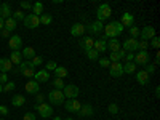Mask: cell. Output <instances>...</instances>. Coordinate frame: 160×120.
Listing matches in <instances>:
<instances>
[{"mask_svg":"<svg viewBox=\"0 0 160 120\" xmlns=\"http://www.w3.org/2000/svg\"><path fill=\"white\" fill-rule=\"evenodd\" d=\"M123 26L120 24V21H112L109 22L108 26H104V34H106V38H115L118 37L120 34L123 32Z\"/></svg>","mask_w":160,"mask_h":120,"instance_id":"cell-1","label":"cell"},{"mask_svg":"<svg viewBox=\"0 0 160 120\" xmlns=\"http://www.w3.org/2000/svg\"><path fill=\"white\" fill-rule=\"evenodd\" d=\"M111 13H112V10H111L109 3H101L98 7V11H96V18H98V21L102 22V21L111 18Z\"/></svg>","mask_w":160,"mask_h":120,"instance_id":"cell-2","label":"cell"},{"mask_svg":"<svg viewBox=\"0 0 160 120\" xmlns=\"http://www.w3.org/2000/svg\"><path fill=\"white\" fill-rule=\"evenodd\" d=\"M48 99L51 104H55V106H61L64 104V95H62V91L61 90H51L50 91V95H48Z\"/></svg>","mask_w":160,"mask_h":120,"instance_id":"cell-3","label":"cell"},{"mask_svg":"<svg viewBox=\"0 0 160 120\" xmlns=\"http://www.w3.org/2000/svg\"><path fill=\"white\" fill-rule=\"evenodd\" d=\"M35 111L38 112L40 117H43V118H48L50 115H53V108L48 104V102H40L35 106Z\"/></svg>","mask_w":160,"mask_h":120,"instance_id":"cell-4","label":"cell"},{"mask_svg":"<svg viewBox=\"0 0 160 120\" xmlns=\"http://www.w3.org/2000/svg\"><path fill=\"white\" fill-rule=\"evenodd\" d=\"M133 62L138 64V66H146V64H149L151 62V56H149V53L148 51H138L135 58H133Z\"/></svg>","mask_w":160,"mask_h":120,"instance_id":"cell-5","label":"cell"},{"mask_svg":"<svg viewBox=\"0 0 160 120\" xmlns=\"http://www.w3.org/2000/svg\"><path fill=\"white\" fill-rule=\"evenodd\" d=\"M78 93H80V90L75 85H66L62 88V95H64V98H68V99H77Z\"/></svg>","mask_w":160,"mask_h":120,"instance_id":"cell-6","label":"cell"},{"mask_svg":"<svg viewBox=\"0 0 160 120\" xmlns=\"http://www.w3.org/2000/svg\"><path fill=\"white\" fill-rule=\"evenodd\" d=\"M24 26L28 29H35V28H38L40 26V19H38V16H35V15H28V16H24Z\"/></svg>","mask_w":160,"mask_h":120,"instance_id":"cell-7","label":"cell"},{"mask_svg":"<svg viewBox=\"0 0 160 120\" xmlns=\"http://www.w3.org/2000/svg\"><path fill=\"white\" fill-rule=\"evenodd\" d=\"M102 29H104V26H102V22H101V21H98V19L85 26V31H88L90 34H99Z\"/></svg>","mask_w":160,"mask_h":120,"instance_id":"cell-8","label":"cell"},{"mask_svg":"<svg viewBox=\"0 0 160 120\" xmlns=\"http://www.w3.org/2000/svg\"><path fill=\"white\" fill-rule=\"evenodd\" d=\"M64 108L68 112H78V109L82 108V102H78L77 99H68L64 101Z\"/></svg>","mask_w":160,"mask_h":120,"instance_id":"cell-9","label":"cell"},{"mask_svg":"<svg viewBox=\"0 0 160 120\" xmlns=\"http://www.w3.org/2000/svg\"><path fill=\"white\" fill-rule=\"evenodd\" d=\"M8 47H10L13 51H19V50L22 48V40H21V37H19V35H13V37H10V40H8Z\"/></svg>","mask_w":160,"mask_h":120,"instance_id":"cell-10","label":"cell"},{"mask_svg":"<svg viewBox=\"0 0 160 120\" xmlns=\"http://www.w3.org/2000/svg\"><path fill=\"white\" fill-rule=\"evenodd\" d=\"M109 72H111L112 77H122L123 75V64H120V62H111Z\"/></svg>","mask_w":160,"mask_h":120,"instance_id":"cell-11","label":"cell"},{"mask_svg":"<svg viewBox=\"0 0 160 120\" xmlns=\"http://www.w3.org/2000/svg\"><path fill=\"white\" fill-rule=\"evenodd\" d=\"M122 47H123V51H125V53H133V51L138 50V40H135V38H127Z\"/></svg>","mask_w":160,"mask_h":120,"instance_id":"cell-12","label":"cell"},{"mask_svg":"<svg viewBox=\"0 0 160 120\" xmlns=\"http://www.w3.org/2000/svg\"><path fill=\"white\" fill-rule=\"evenodd\" d=\"M83 34H85V24H82V22H75L71 28V35H74V37H82Z\"/></svg>","mask_w":160,"mask_h":120,"instance_id":"cell-13","label":"cell"},{"mask_svg":"<svg viewBox=\"0 0 160 120\" xmlns=\"http://www.w3.org/2000/svg\"><path fill=\"white\" fill-rule=\"evenodd\" d=\"M120 24L123 26H127V28H131V26H135V16L131 15V13H128V11H125L123 15H122V21H120Z\"/></svg>","mask_w":160,"mask_h":120,"instance_id":"cell-14","label":"cell"},{"mask_svg":"<svg viewBox=\"0 0 160 120\" xmlns=\"http://www.w3.org/2000/svg\"><path fill=\"white\" fill-rule=\"evenodd\" d=\"M141 38L142 40H146V42H148L149 38H152V37H155V29L152 28V26H146V28L141 31Z\"/></svg>","mask_w":160,"mask_h":120,"instance_id":"cell-15","label":"cell"},{"mask_svg":"<svg viewBox=\"0 0 160 120\" xmlns=\"http://www.w3.org/2000/svg\"><path fill=\"white\" fill-rule=\"evenodd\" d=\"M26 91H28L29 95H37V93L40 91V87H38V83L35 82L34 78H32V80H29V82L26 83Z\"/></svg>","mask_w":160,"mask_h":120,"instance_id":"cell-16","label":"cell"},{"mask_svg":"<svg viewBox=\"0 0 160 120\" xmlns=\"http://www.w3.org/2000/svg\"><path fill=\"white\" fill-rule=\"evenodd\" d=\"M48 78H50V72H47L45 69H43V71H38V72H35V75H34V80H35L37 83L48 82Z\"/></svg>","mask_w":160,"mask_h":120,"instance_id":"cell-17","label":"cell"},{"mask_svg":"<svg viewBox=\"0 0 160 120\" xmlns=\"http://www.w3.org/2000/svg\"><path fill=\"white\" fill-rule=\"evenodd\" d=\"M93 45H95V38H93V37H87V38L80 40V47L85 50V53L90 51V50H93Z\"/></svg>","mask_w":160,"mask_h":120,"instance_id":"cell-18","label":"cell"},{"mask_svg":"<svg viewBox=\"0 0 160 120\" xmlns=\"http://www.w3.org/2000/svg\"><path fill=\"white\" fill-rule=\"evenodd\" d=\"M77 115L78 117H91L93 115V108H91L90 104H82V108L78 109Z\"/></svg>","mask_w":160,"mask_h":120,"instance_id":"cell-19","label":"cell"},{"mask_svg":"<svg viewBox=\"0 0 160 120\" xmlns=\"http://www.w3.org/2000/svg\"><path fill=\"white\" fill-rule=\"evenodd\" d=\"M93 50H96L98 53H102V51L108 50V42H106V38H98V40H95Z\"/></svg>","mask_w":160,"mask_h":120,"instance_id":"cell-20","label":"cell"},{"mask_svg":"<svg viewBox=\"0 0 160 120\" xmlns=\"http://www.w3.org/2000/svg\"><path fill=\"white\" fill-rule=\"evenodd\" d=\"M11 69H13L11 61H10L8 58H0V72L7 74V72H8V71H11Z\"/></svg>","mask_w":160,"mask_h":120,"instance_id":"cell-21","label":"cell"},{"mask_svg":"<svg viewBox=\"0 0 160 120\" xmlns=\"http://www.w3.org/2000/svg\"><path fill=\"white\" fill-rule=\"evenodd\" d=\"M136 80H138L139 85H148L149 80H151V75H149L148 72H144V71H139V72L136 74Z\"/></svg>","mask_w":160,"mask_h":120,"instance_id":"cell-22","label":"cell"},{"mask_svg":"<svg viewBox=\"0 0 160 120\" xmlns=\"http://www.w3.org/2000/svg\"><path fill=\"white\" fill-rule=\"evenodd\" d=\"M0 16H2L3 19L11 18V7H10V3H2L0 5Z\"/></svg>","mask_w":160,"mask_h":120,"instance_id":"cell-23","label":"cell"},{"mask_svg":"<svg viewBox=\"0 0 160 120\" xmlns=\"http://www.w3.org/2000/svg\"><path fill=\"white\" fill-rule=\"evenodd\" d=\"M125 55L127 53L123 51V50H120V51H114V53H111V56L108 58L111 62H120V59L122 58H125Z\"/></svg>","mask_w":160,"mask_h":120,"instance_id":"cell-24","label":"cell"},{"mask_svg":"<svg viewBox=\"0 0 160 120\" xmlns=\"http://www.w3.org/2000/svg\"><path fill=\"white\" fill-rule=\"evenodd\" d=\"M11 104L15 106V108H21V106L26 104V98L22 95H15V96H13V99H11Z\"/></svg>","mask_w":160,"mask_h":120,"instance_id":"cell-25","label":"cell"},{"mask_svg":"<svg viewBox=\"0 0 160 120\" xmlns=\"http://www.w3.org/2000/svg\"><path fill=\"white\" fill-rule=\"evenodd\" d=\"M10 61H11V64H21V62H22V55H21V51H11Z\"/></svg>","mask_w":160,"mask_h":120,"instance_id":"cell-26","label":"cell"},{"mask_svg":"<svg viewBox=\"0 0 160 120\" xmlns=\"http://www.w3.org/2000/svg\"><path fill=\"white\" fill-rule=\"evenodd\" d=\"M21 55H22L26 59H32V58L35 56V50H34L32 47H26V48H22Z\"/></svg>","mask_w":160,"mask_h":120,"instance_id":"cell-27","label":"cell"},{"mask_svg":"<svg viewBox=\"0 0 160 120\" xmlns=\"http://www.w3.org/2000/svg\"><path fill=\"white\" fill-rule=\"evenodd\" d=\"M120 47H122V45H120V42H118L117 38H111V40H109V43H108V48L111 50V53H114V51H120Z\"/></svg>","mask_w":160,"mask_h":120,"instance_id":"cell-28","label":"cell"},{"mask_svg":"<svg viewBox=\"0 0 160 120\" xmlns=\"http://www.w3.org/2000/svg\"><path fill=\"white\" fill-rule=\"evenodd\" d=\"M43 3L42 2H35L34 5H32V15H35V16H40L43 13Z\"/></svg>","mask_w":160,"mask_h":120,"instance_id":"cell-29","label":"cell"},{"mask_svg":"<svg viewBox=\"0 0 160 120\" xmlns=\"http://www.w3.org/2000/svg\"><path fill=\"white\" fill-rule=\"evenodd\" d=\"M3 29H7L8 32H13L16 29V21L13 19V18H8V19H5V28Z\"/></svg>","mask_w":160,"mask_h":120,"instance_id":"cell-30","label":"cell"},{"mask_svg":"<svg viewBox=\"0 0 160 120\" xmlns=\"http://www.w3.org/2000/svg\"><path fill=\"white\" fill-rule=\"evenodd\" d=\"M55 75H56V78H64V77H68V69H66L64 66H58V68L55 69Z\"/></svg>","mask_w":160,"mask_h":120,"instance_id":"cell-31","label":"cell"},{"mask_svg":"<svg viewBox=\"0 0 160 120\" xmlns=\"http://www.w3.org/2000/svg\"><path fill=\"white\" fill-rule=\"evenodd\" d=\"M136 71V64L135 62H127L123 66V74H135Z\"/></svg>","mask_w":160,"mask_h":120,"instance_id":"cell-32","label":"cell"},{"mask_svg":"<svg viewBox=\"0 0 160 120\" xmlns=\"http://www.w3.org/2000/svg\"><path fill=\"white\" fill-rule=\"evenodd\" d=\"M38 19H40V24H51V21H53V18H51V15H48V13H42V15L38 16Z\"/></svg>","mask_w":160,"mask_h":120,"instance_id":"cell-33","label":"cell"},{"mask_svg":"<svg viewBox=\"0 0 160 120\" xmlns=\"http://www.w3.org/2000/svg\"><path fill=\"white\" fill-rule=\"evenodd\" d=\"M22 72V77H28V78H34V75H35V69L34 68H26V69H22L21 71Z\"/></svg>","mask_w":160,"mask_h":120,"instance_id":"cell-34","label":"cell"},{"mask_svg":"<svg viewBox=\"0 0 160 120\" xmlns=\"http://www.w3.org/2000/svg\"><path fill=\"white\" fill-rule=\"evenodd\" d=\"M53 87H55V90H61L62 91V88L66 87L64 85V80L62 78H55V80H53Z\"/></svg>","mask_w":160,"mask_h":120,"instance_id":"cell-35","label":"cell"},{"mask_svg":"<svg viewBox=\"0 0 160 120\" xmlns=\"http://www.w3.org/2000/svg\"><path fill=\"white\" fill-rule=\"evenodd\" d=\"M87 56H88L90 61H96L99 58V53L96 50H90V51H87Z\"/></svg>","mask_w":160,"mask_h":120,"instance_id":"cell-36","label":"cell"},{"mask_svg":"<svg viewBox=\"0 0 160 120\" xmlns=\"http://www.w3.org/2000/svg\"><path fill=\"white\" fill-rule=\"evenodd\" d=\"M139 34H141V31L136 28V26H131V28H130V35H131V38H138L139 37Z\"/></svg>","mask_w":160,"mask_h":120,"instance_id":"cell-37","label":"cell"},{"mask_svg":"<svg viewBox=\"0 0 160 120\" xmlns=\"http://www.w3.org/2000/svg\"><path fill=\"white\" fill-rule=\"evenodd\" d=\"M56 68H58V64H56L55 61H48V62L45 64V71H47V72H50V71H55Z\"/></svg>","mask_w":160,"mask_h":120,"instance_id":"cell-38","label":"cell"},{"mask_svg":"<svg viewBox=\"0 0 160 120\" xmlns=\"http://www.w3.org/2000/svg\"><path fill=\"white\" fill-rule=\"evenodd\" d=\"M31 62H32V66H34V69H35L37 66H42V62H43V58H42V56H34Z\"/></svg>","mask_w":160,"mask_h":120,"instance_id":"cell-39","label":"cell"},{"mask_svg":"<svg viewBox=\"0 0 160 120\" xmlns=\"http://www.w3.org/2000/svg\"><path fill=\"white\" fill-rule=\"evenodd\" d=\"M15 21H24V15H22V11L21 10H18V11H15L13 13V16H11Z\"/></svg>","mask_w":160,"mask_h":120,"instance_id":"cell-40","label":"cell"},{"mask_svg":"<svg viewBox=\"0 0 160 120\" xmlns=\"http://www.w3.org/2000/svg\"><path fill=\"white\" fill-rule=\"evenodd\" d=\"M13 90H15V82H7L3 85V93H10Z\"/></svg>","mask_w":160,"mask_h":120,"instance_id":"cell-41","label":"cell"},{"mask_svg":"<svg viewBox=\"0 0 160 120\" xmlns=\"http://www.w3.org/2000/svg\"><path fill=\"white\" fill-rule=\"evenodd\" d=\"M148 47H149V43L146 42V40H141V42H138V50H141V51H146V50H148Z\"/></svg>","mask_w":160,"mask_h":120,"instance_id":"cell-42","label":"cell"},{"mask_svg":"<svg viewBox=\"0 0 160 120\" xmlns=\"http://www.w3.org/2000/svg\"><path fill=\"white\" fill-rule=\"evenodd\" d=\"M151 45L155 48V50H158V47H160V38L155 35V37H152V40H151Z\"/></svg>","mask_w":160,"mask_h":120,"instance_id":"cell-43","label":"cell"},{"mask_svg":"<svg viewBox=\"0 0 160 120\" xmlns=\"http://www.w3.org/2000/svg\"><path fill=\"white\" fill-rule=\"evenodd\" d=\"M108 111H109L111 114H117V112H118V106H117L115 102H111L109 108H108Z\"/></svg>","mask_w":160,"mask_h":120,"instance_id":"cell-44","label":"cell"},{"mask_svg":"<svg viewBox=\"0 0 160 120\" xmlns=\"http://www.w3.org/2000/svg\"><path fill=\"white\" fill-rule=\"evenodd\" d=\"M144 68H146V69H144V72H148L149 75H151V74H154V71H155V66H154V64H146Z\"/></svg>","mask_w":160,"mask_h":120,"instance_id":"cell-45","label":"cell"},{"mask_svg":"<svg viewBox=\"0 0 160 120\" xmlns=\"http://www.w3.org/2000/svg\"><path fill=\"white\" fill-rule=\"evenodd\" d=\"M99 66H101V68H109L111 61H109L108 58H101V59H99Z\"/></svg>","mask_w":160,"mask_h":120,"instance_id":"cell-46","label":"cell"},{"mask_svg":"<svg viewBox=\"0 0 160 120\" xmlns=\"http://www.w3.org/2000/svg\"><path fill=\"white\" fill-rule=\"evenodd\" d=\"M22 120H37V118H35V114L34 112H28V114L22 115Z\"/></svg>","mask_w":160,"mask_h":120,"instance_id":"cell-47","label":"cell"},{"mask_svg":"<svg viewBox=\"0 0 160 120\" xmlns=\"http://www.w3.org/2000/svg\"><path fill=\"white\" fill-rule=\"evenodd\" d=\"M7 82H8V75L3 74V72H0V85H3V83H7Z\"/></svg>","mask_w":160,"mask_h":120,"instance_id":"cell-48","label":"cell"},{"mask_svg":"<svg viewBox=\"0 0 160 120\" xmlns=\"http://www.w3.org/2000/svg\"><path fill=\"white\" fill-rule=\"evenodd\" d=\"M21 8H22V10H32V3H29V2H22V3H21Z\"/></svg>","mask_w":160,"mask_h":120,"instance_id":"cell-49","label":"cell"},{"mask_svg":"<svg viewBox=\"0 0 160 120\" xmlns=\"http://www.w3.org/2000/svg\"><path fill=\"white\" fill-rule=\"evenodd\" d=\"M0 114H2V115H7V114H8L7 106H2V104H0Z\"/></svg>","mask_w":160,"mask_h":120,"instance_id":"cell-50","label":"cell"},{"mask_svg":"<svg viewBox=\"0 0 160 120\" xmlns=\"http://www.w3.org/2000/svg\"><path fill=\"white\" fill-rule=\"evenodd\" d=\"M127 62H133V58H135V55H133V53H127Z\"/></svg>","mask_w":160,"mask_h":120,"instance_id":"cell-51","label":"cell"},{"mask_svg":"<svg viewBox=\"0 0 160 120\" xmlns=\"http://www.w3.org/2000/svg\"><path fill=\"white\" fill-rule=\"evenodd\" d=\"M3 28H5V19H3L2 16H0V31H2Z\"/></svg>","mask_w":160,"mask_h":120,"instance_id":"cell-52","label":"cell"},{"mask_svg":"<svg viewBox=\"0 0 160 120\" xmlns=\"http://www.w3.org/2000/svg\"><path fill=\"white\" fill-rule=\"evenodd\" d=\"M0 32H2V35H3V37H10V32H8L7 29H2Z\"/></svg>","mask_w":160,"mask_h":120,"instance_id":"cell-53","label":"cell"},{"mask_svg":"<svg viewBox=\"0 0 160 120\" xmlns=\"http://www.w3.org/2000/svg\"><path fill=\"white\" fill-rule=\"evenodd\" d=\"M37 101H38V102H42V101H43V96H42V95H38V93H37Z\"/></svg>","mask_w":160,"mask_h":120,"instance_id":"cell-54","label":"cell"},{"mask_svg":"<svg viewBox=\"0 0 160 120\" xmlns=\"http://www.w3.org/2000/svg\"><path fill=\"white\" fill-rule=\"evenodd\" d=\"M155 96H157V98H158V96H160V88H158V87H157V88H155Z\"/></svg>","mask_w":160,"mask_h":120,"instance_id":"cell-55","label":"cell"},{"mask_svg":"<svg viewBox=\"0 0 160 120\" xmlns=\"http://www.w3.org/2000/svg\"><path fill=\"white\" fill-rule=\"evenodd\" d=\"M53 120H62L61 117H53Z\"/></svg>","mask_w":160,"mask_h":120,"instance_id":"cell-56","label":"cell"},{"mask_svg":"<svg viewBox=\"0 0 160 120\" xmlns=\"http://www.w3.org/2000/svg\"><path fill=\"white\" fill-rule=\"evenodd\" d=\"M0 93H3V85H0Z\"/></svg>","mask_w":160,"mask_h":120,"instance_id":"cell-57","label":"cell"},{"mask_svg":"<svg viewBox=\"0 0 160 120\" xmlns=\"http://www.w3.org/2000/svg\"><path fill=\"white\" fill-rule=\"evenodd\" d=\"M66 120H72V117H68V118H66Z\"/></svg>","mask_w":160,"mask_h":120,"instance_id":"cell-58","label":"cell"},{"mask_svg":"<svg viewBox=\"0 0 160 120\" xmlns=\"http://www.w3.org/2000/svg\"><path fill=\"white\" fill-rule=\"evenodd\" d=\"M0 120H3V118H0Z\"/></svg>","mask_w":160,"mask_h":120,"instance_id":"cell-59","label":"cell"}]
</instances>
